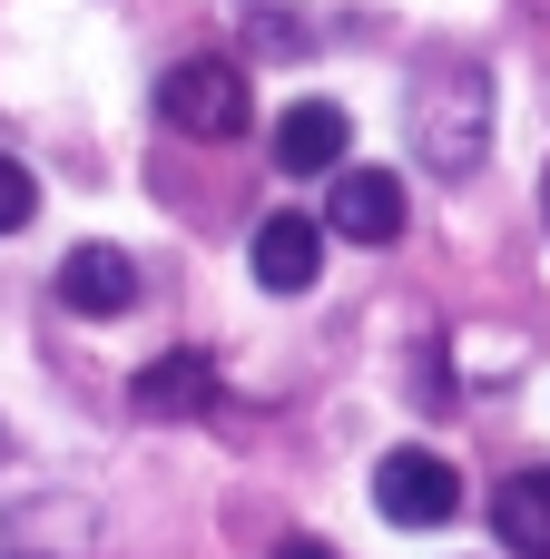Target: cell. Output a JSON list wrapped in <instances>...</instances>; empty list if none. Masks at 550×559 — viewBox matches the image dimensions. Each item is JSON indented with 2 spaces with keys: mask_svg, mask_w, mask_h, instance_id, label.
<instances>
[{
  "mask_svg": "<svg viewBox=\"0 0 550 559\" xmlns=\"http://www.w3.org/2000/svg\"><path fill=\"white\" fill-rule=\"evenodd\" d=\"M482 138H492V79L472 59H433L423 88H413V147H423V167L472 177L482 167Z\"/></svg>",
  "mask_w": 550,
  "mask_h": 559,
  "instance_id": "1",
  "label": "cell"
},
{
  "mask_svg": "<svg viewBox=\"0 0 550 559\" xmlns=\"http://www.w3.org/2000/svg\"><path fill=\"white\" fill-rule=\"evenodd\" d=\"M157 118H167L177 138H207V147L246 138V118H256L246 69H236V59H177V69L157 79Z\"/></svg>",
  "mask_w": 550,
  "mask_h": 559,
  "instance_id": "2",
  "label": "cell"
},
{
  "mask_svg": "<svg viewBox=\"0 0 550 559\" xmlns=\"http://www.w3.org/2000/svg\"><path fill=\"white\" fill-rule=\"evenodd\" d=\"M374 511H384L394 531H443V521L463 511V472H453L443 452H384V462H374Z\"/></svg>",
  "mask_w": 550,
  "mask_h": 559,
  "instance_id": "3",
  "label": "cell"
},
{
  "mask_svg": "<svg viewBox=\"0 0 550 559\" xmlns=\"http://www.w3.org/2000/svg\"><path fill=\"white\" fill-rule=\"evenodd\" d=\"M403 177L394 167H335V197H325V236H354V246H394L403 236Z\"/></svg>",
  "mask_w": 550,
  "mask_h": 559,
  "instance_id": "4",
  "label": "cell"
},
{
  "mask_svg": "<svg viewBox=\"0 0 550 559\" xmlns=\"http://www.w3.org/2000/svg\"><path fill=\"white\" fill-rule=\"evenodd\" d=\"M344 147H354V118H344L335 98H295V108L276 118V167H285V177H335Z\"/></svg>",
  "mask_w": 550,
  "mask_h": 559,
  "instance_id": "5",
  "label": "cell"
},
{
  "mask_svg": "<svg viewBox=\"0 0 550 559\" xmlns=\"http://www.w3.org/2000/svg\"><path fill=\"white\" fill-rule=\"evenodd\" d=\"M315 275H325V226L295 216V206L266 216V226H256V285H266V295H305Z\"/></svg>",
  "mask_w": 550,
  "mask_h": 559,
  "instance_id": "6",
  "label": "cell"
},
{
  "mask_svg": "<svg viewBox=\"0 0 550 559\" xmlns=\"http://www.w3.org/2000/svg\"><path fill=\"white\" fill-rule=\"evenodd\" d=\"M128 403H138L148 423H197V413H217V364H207V354H157V364L128 383Z\"/></svg>",
  "mask_w": 550,
  "mask_h": 559,
  "instance_id": "7",
  "label": "cell"
},
{
  "mask_svg": "<svg viewBox=\"0 0 550 559\" xmlns=\"http://www.w3.org/2000/svg\"><path fill=\"white\" fill-rule=\"evenodd\" d=\"M59 305H69V314H89V324L128 314V305H138V265H128L118 246H79V255L59 265Z\"/></svg>",
  "mask_w": 550,
  "mask_h": 559,
  "instance_id": "8",
  "label": "cell"
},
{
  "mask_svg": "<svg viewBox=\"0 0 550 559\" xmlns=\"http://www.w3.org/2000/svg\"><path fill=\"white\" fill-rule=\"evenodd\" d=\"M492 531H502V550L550 559V472H512L492 491Z\"/></svg>",
  "mask_w": 550,
  "mask_h": 559,
  "instance_id": "9",
  "label": "cell"
},
{
  "mask_svg": "<svg viewBox=\"0 0 550 559\" xmlns=\"http://www.w3.org/2000/svg\"><path fill=\"white\" fill-rule=\"evenodd\" d=\"M30 206H39V177H30L20 157H0V236H20V226H30Z\"/></svg>",
  "mask_w": 550,
  "mask_h": 559,
  "instance_id": "10",
  "label": "cell"
},
{
  "mask_svg": "<svg viewBox=\"0 0 550 559\" xmlns=\"http://www.w3.org/2000/svg\"><path fill=\"white\" fill-rule=\"evenodd\" d=\"M276 559H335V550H325V540H285Z\"/></svg>",
  "mask_w": 550,
  "mask_h": 559,
  "instance_id": "11",
  "label": "cell"
},
{
  "mask_svg": "<svg viewBox=\"0 0 550 559\" xmlns=\"http://www.w3.org/2000/svg\"><path fill=\"white\" fill-rule=\"evenodd\" d=\"M541 216H550V177H541Z\"/></svg>",
  "mask_w": 550,
  "mask_h": 559,
  "instance_id": "12",
  "label": "cell"
}]
</instances>
